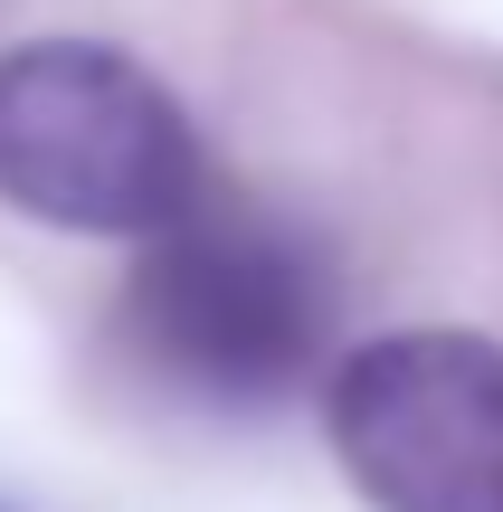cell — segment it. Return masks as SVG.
Wrapping results in <instances>:
<instances>
[{
    "label": "cell",
    "instance_id": "2",
    "mask_svg": "<svg viewBox=\"0 0 503 512\" xmlns=\"http://www.w3.org/2000/svg\"><path fill=\"white\" fill-rule=\"evenodd\" d=\"M133 342L190 389L219 399H276L314 370L323 332H333V294H323L314 247L266 209L190 200L162 238H143L133 266Z\"/></svg>",
    "mask_w": 503,
    "mask_h": 512
},
{
    "label": "cell",
    "instance_id": "3",
    "mask_svg": "<svg viewBox=\"0 0 503 512\" xmlns=\"http://www.w3.org/2000/svg\"><path fill=\"white\" fill-rule=\"evenodd\" d=\"M342 475L371 512H503V342L380 332L323 389Z\"/></svg>",
    "mask_w": 503,
    "mask_h": 512
},
{
    "label": "cell",
    "instance_id": "1",
    "mask_svg": "<svg viewBox=\"0 0 503 512\" xmlns=\"http://www.w3.org/2000/svg\"><path fill=\"white\" fill-rule=\"evenodd\" d=\"M200 133L152 67L95 38L0 57V200L76 238H162L200 200Z\"/></svg>",
    "mask_w": 503,
    "mask_h": 512
}]
</instances>
